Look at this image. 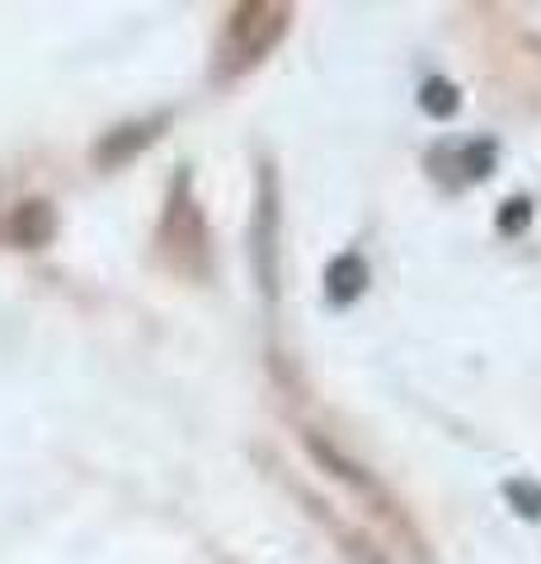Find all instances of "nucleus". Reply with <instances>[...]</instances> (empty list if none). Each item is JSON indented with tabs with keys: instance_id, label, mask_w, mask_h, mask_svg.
<instances>
[{
	"instance_id": "1",
	"label": "nucleus",
	"mask_w": 541,
	"mask_h": 564,
	"mask_svg": "<svg viewBox=\"0 0 541 564\" xmlns=\"http://www.w3.org/2000/svg\"><path fill=\"white\" fill-rule=\"evenodd\" d=\"M161 254L174 273L184 278H203L207 273V221L198 203L188 198V174H180L170 188V207H165V221H161Z\"/></svg>"
},
{
	"instance_id": "2",
	"label": "nucleus",
	"mask_w": 541,
	"mask_h": 564,
	"mask_svg": "<svg viewBox=\"0 0 541 564\" xmlns=\"http://www.w3.org/2000/svg\"><path fill=\"white\" fill-rule=\"evenodd\" d=\"M288 20H292L288 6H236V20L226 29V43H221L217 76H240V70H250L264 52L278 47V39L288 33Z\"/></svg>"
},
{
	"instance_id": "3",
	"label": "nucleus",
	"mask_w": 541,
	"mask_h": 564,
	"mask_svg": "<svg viewBox=\"0 0 541 564\" xmlns=\"http://www.w3.org/2000/svg\"><path fill=\"white\" fill-rule=\"evenodd\" d=\"M306 452L316 456V462H321L329 475H335L339 485H348V489L358 494V499H368L377 513H387V518L396 513V508H391V494L372 480V470H368V466H358V462H348V456H344L335 443H321V433H306Z\"/></svg>"
},
{
	"instance_id": "4",
	"label": "nucleus",
	"mask_w": 541,
	"mask_h": 564,
	"mask_svg": "<svg viewBox=\"0 0 541 564\" xmlns=\"http://www.w3.org/2000/svg\"><path fill=\"white\" fill-rule=\"evenodd\" d=\"M0 236L24 245V250H39V245H47V236H52V207L47 203H20L6 217V226H0Z\"/></svg>"
},
{
	"instance_id": "5",
	"label": "nucleus",
	"mask_w": 541,
	"mask_h": 564,
	"mask_svg": "<svg viewBox=\"0 0 541 564\" xmlns=\"http://www.w3.org/2000/svg\"><path fill=\"white\" fill-rule=\"evenodd\" d=\"M363 288H368V263H363L358 254H339L325 269V296L335 306H354L363 296Z\"/></svg>"
},
{
	"instance_id": "6",
	"label": "nucleus",
	"mask_w": 541,
	"mask_h": 564,
	"mask_svg": "<svg viewBox=\"0 0 541 564\" xmlns=\"http://www.w3.org/2000/svg\"><path fill=\"white\" fill-rule=\"evenodd\" d=\"M165 128V113L161 118H147V122H128V128H118L104 137V147L95 151V161L99 165H118V161H128L132 151H142L147 141H155V132Z\"/></svg>"
},
{
	"instance_id": "7",
	"label": "nucleus",
	"mask_w": 541,
	"mask_h": 564,
	"mask_svg": "<svg viewBox=\"0 0 541 564\" xmlns=\"http://www.w3.org/2000/svg\"><path fill=\"white\" fill-rule=\"evenodd\" d=\"M419 104H424V113H433V118H452L462 109L457 85H452V80H424V95H419Z\"/></svg>"
},
{
	"instance_id": "8",
	"label": "nucleus",
	"mask_w": 541,
	"mask_h": 564,
	"mask_svg": "<svg viewBox=\"0 0 541 564\" xmlns=\"http://www.w3.org/2000/svg\"><path fill=\"white\" fill-rule=\"evenodd\" d=\"M528 217H532V203H528V198H509V203H504V212H499V231H504V236L522 231V226H528Z\"/></svg>"
},
{
	"instance_id": "9",
	"label": "nucleus",
	"mask_w": 541,
	"mask_h": 564,
	"mask_svg": "<svg viewBox=\"0 0 541 564\" xmlns=\"http://www.w3.org/2000/svg\"><path fill=\"white\" fill-rule=\"evenodd\" d=\"M509 499L518 503V513H528V518H541V489L537 485H509Z\"/></svg>"
}]
</instances>
